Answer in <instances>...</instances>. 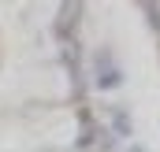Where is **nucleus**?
<instances>
[{
  "label": "nucleus",
  "instance_id": "obj_1",
  "mask_svg": "<svg viewBox=\"0 0 160 152\" xmlns=\"http://www.w3.org/2000/svg\"><path fill=\"white\" fill-rule=\"evenodd\" d=\"M78 15H82V4H75V0L63 4L60 15H56V34H60V37H71V26L78 22Z\"/></svg>",
  "mask_w": 160,
  "mask_h": 152
},
{
  "label": "nucleus",
  "instance_id": "obj_3",
  "mask_svg": "<svg viewBox=\"0 0 160 152\" xmlns=\"http://www.w3.org/2000/svg\"><path fill=\"white\" fill-rule=\"evenodd\" d=\"M130 152H145V149H142V145H134V149H130Z\"/></svg>",
  "mask_w": 160,
  "mask_h": 152
},
{
  "label": "nucleus",
  "instance_id": "obj_2",
  "mask_svg": "<svg viewBox=\"0 0 160 152\" xmlns=\"http://www.w3.org/2000/svg\"><path fill=\"white\" fill-rule=\"evenodd\" d=\"M116 130H119V134H130V119L123 112H116Z\"/></svg>",
  "mask_w": 160,
  "mask_h": 152
}]
</instances>
